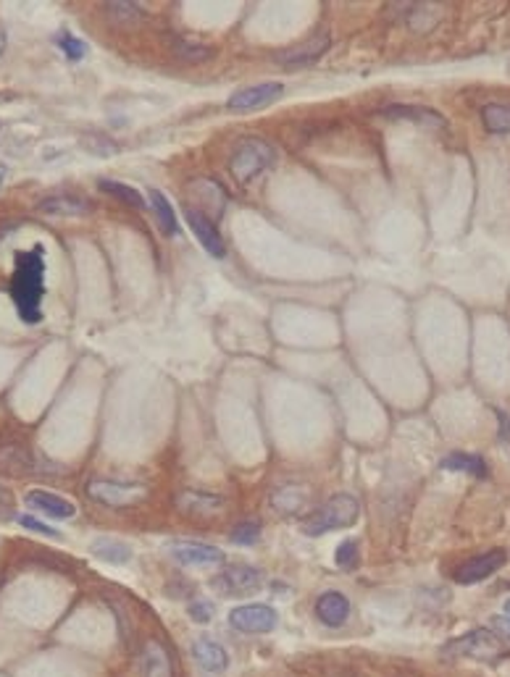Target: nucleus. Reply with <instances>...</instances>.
<instances>
[{
	"mask_svg": "<svg viewBox=\"0 0 510 677\" xmlns=\"http://www.w3.org/2000/svg\"><path fill=\"white\" fill-rule=\"evenodd\" d=\"M189 617H192V622L206 625V622L213 620V604L210 601H192L189 604Z\"/></svg>",
	"mask_w": 510,
	"mask_h": 677,
	"instance_id": "35",
	"label": "nucleus"
},
{
	"mask_svg": "<svg viewBox=\"0 0 510 677\" xmlns=\"http://www.w3.org/2000/svg\"><path fill=\"white\" fill-rule=\"evenodd\" d=\"M5 174H8V171H5V168H3V166H0V184H3V181H5Z\"/></svg>",
	"mask_w": 510,
	"mask_h": 677,
	"instance_id": "38",
	"label": "nucleus"
},
{
	"mask_svg": "<svg viewBox=\"0 0 510 677\" xmlns=\"http://www.w3.org/2000/svg\"><path fill=\"white\" fill-rule=\"evenodd\" d=\"M400 11V19L413 32H429L442 19L440 3H390Z\"/></svg>",
	"mask_w": 510,
	"mask_h": 677,
	"instance_id": "14",
	"label": "nucleus"
},
{
	"mask_svg": "<svg viewBox=\"0 0 510 677\" xmlns=\"http://www.w3.org/2000/svg\"><path fill=\"white\" fill-rule=\"evenodd\" d=\"M326 50H329V37H326V35H316V37L305 40L301 45L287 47V50L277 53V61L287 68L313 66V64L324 56Z\"/></svg>",
	"mask_w": 510,
	"mask_h": 677,
	"instance_id": "13",
	"label": "nucleus"
},
{
	"mask_svg": "<svg viewBox=\"0 0 510 677\" xmlns=\"http://www.w3.org/2000/svg\"><path fill=\"white\" fill-rule=\"evenodd\" d=\"M384 118H390V121H413L418 126H423V129H442L444 126V118H442L440 113L432 111V108H423V106H387L384 111H382Z\"/></svg>",
	"mask_w": 510,
	"mask_h": 677,
	"instance_id": "20",
	"label": "nucleus"
},
{
	"mask_svg": "<svg viewBox=\"0 0 510 677\" xmlns=\"http://www.w3.org/2000/svg\"><path fill=\"white\" fill-rule=\"evenodd\" d=\"M168 50L174 56H179L182 61H192V64H200L213 56V47L209 45H198V43H189V40H179V37H171L168 40Z\"/></svg>",
	"mask_w": 510,
	"mask_h": 677,
	"instance_id": "30",
	"label": "nucleus"
},
{
	"mask_svg": "<svg viewBox=\"0 0 510 677\" xmlns=\"http://www.w3.org/2000/svg\"><path fill=\"white\" fill-rule=\"evenodd\" d=\"M19 525H22V528H26V530H32V533L47 536V539H61V533H58L56 528H50V525L40 522V520L32 518V515H19Z\"/></svg>",
	"mask_w": 510,
	"mask_h": 677,
	"instance_id": "34",
	"label": "nucleus"
},
{
	"mask_svg": "<svg viewBox=\"0 0 510 677\" xmlns=\"http://www.w3.org/2000/svg\"><path fill=\"white\" fill-rule=\"evenodd\" d=\"M56 45L61 47V53L69 61H82L87 56V43H82L79 37H74L71 32H58L56 35Z\"/></svg>",
	"mask_w": 510,
	"mask_h": 677,
	"instance_id": "31",
	"label": "nucleus"
},
{
	"mask_svg": "<svg viewBox=\"0 0 510 677\" xmlns=\"http://www.w3.org/2000/svg\"><path fill=\"white\" fill-rule=\"evenodd\" d=\"M185 216L187 224L192 228V234L198 237V242L203 245V249L209 252L210 258L221 260V258L227 255V248H224V239H221L219 228L213 224V218H209L206 213H200V210H195V207H189V205H187Z\"/></svg>",
	"mask_w": 510,
	"mask_h": 677,
	"instance_id": "12",
	"label": "nucleus"
},
{
	"mask_svg": "<svg viewBox=\"0 0 510 677\" xmlns=\"http://www.w3.org/2000/svg\"><path fill=\"white\" fill-rule=\"evenodd\" d=\"M316 617L326 628H342L350 620V601L340 591H326L316 601Z\"/></svg>",
	"mask_w": 510,
	"mask_h": 677,
	"instance_id": "19",
	"label": "nucleus"
},
{
	"mask_svg": "<svg viewBox=\"0 0 510 677\" xmlns=\"http://www.w3.org/2000/svg\"><path fill=\"white\" fill-rule=\"evenodd\" d=\"M358 557H361V551H358V543H355V541H342L340 546H337L334 562H337V567H342V570H352V567L358 564Z\"/></svg>",
	"mask_w": 510,
	"mask_h": 677,
	"instance_id": "33",
	"label": "nucleus"
},
{
	"mask_svg": "<svg viewBox=\"0 0 510 677\" xmlns=\"http://www.w3.org/2000/svg\"><path fill=\"white\" fill-rule=\"evenodd\" d=\"M232 543H240V546H250L260 539V525L253 522V520H245V522H240V525H234L232 530Z\"/></svg>",
	"mask_w": 510,
	"mask_h": 677,
	"instance_id": "32",
	"label": "nucleus"
},
{
	"mask_svg": "<svg viewBox=\"0 0 510 677\" xmlns=\"http://www.w3.org/2000/svg\"><path fill=\"white\" fill-rule=\"evenodd\" d=\"M168 554L185 567H213L224 562V551L200 541H174L168 546Z\"/></svg>",
	"mask_w": 510,
	"mask_h": 677,
	"instance_id": "11",
	"label": "nucleus"
},
{
	"mask_svg": "<svg viewBox=\"0 0 510 677\" xmlns=\"http://www.w3.org/2000/svg\"><path fill=\"white\" fill-rule=\"evenodd\" d=\"M40 213L46 216H56V218H64V216H85L93 210V203L76 197V195H53V197H46L43 203L37 205Z\"/></svg>",
	"mask_w": 510,
	"mask_h": 677,
	"instance_id": "22",
	"label": "nucleus"
},
{
	"mask_svg": "<svg viewBox=\"0 0 510 677\" xmlns=\"http://www.w3.org/2000/svg\"><path fill=\"white\" fill-rule=\"evenodd\" d=\"M97 187H100V192L117 197L118 203L129 205V207H135V210H142V207H145V197L139 195L135 187H129V184H124V181L100 179L97 181Z\"/></svg>",
	"mask_w": 510,
	"mask_h": 677,
	"instance_id": "27",
	"label": "nucleus"
},
{
	"mask_svg": "<svg viewBox=\"0 0 510 677\" xmlns=\"http://www.w3.org/2000/svg\"><path fill=\"white\" fill-rule=\"evenodd\" d=\"M505 614H510V601H508V604H505Z\"/></svg>",
	"mask_w": 510,
	"mask_h": 677,
	"instance_id": "39",
	"label": "nucleus"
},
{
	"mask_svg": "<svg viewBox=\"0 0 510 677\" xmlns=\"http://www.w3.org/2000/svg\"><path fill=\"white\" fill-rule=\"evenodd\" d=\"M192 656H195L198 667H200L203 672H209V675H221V672L230 667V654H227V649H224L219 641H213V638H198V641L192 643Z\"/></svg>",
	"mask_w": 510,
	"mask_h": 677,
	"instance_id": "18",
	"label": "nucleus"
},
{
	"mask_svg": "<svg viewBox=\"0 0 510 677\" xmlns=\"http://www.w3.org/2000/svg\"><path fill=\"white\" fill-rule=\"evenodd\" d=\"M277 622V611L269 604H242L230 611V625L240 632H271Z\"/></svg>",
	"mask_w": 510,
	"mask_h": 677,
	"instance_id": "8",
	"label": "nucleus"
},
{
	"mask_svg": "<svg viewBox=\"0 0 510 677\" xmlns=\"http://www.w3.org/2000/svg\"><path fill=\"white\" fill-rule=\"evenodd\" d=\"M358 512H361V507H358L355 497L337 494L302 520V530H305V536H321L329 530L350 528L358 520Z\"/></svg>",
	"mask_w": 510,
	"mask_h": 677,
	"instance_id": "3",
	"label": "nucleus"
},
{
	"mask_svg": "<svg viewBox=\"0 0 510 677\" xmlns=\"http://www.w3.org/2000/svg\"><path fill=\"white\" fill-rule=\"evenodd\" d=\"M505 562H508V554L503 549H492V551H484V554H479V557H474V560L461 564L453 572V578L461 586H474V583H482V581L492 578Z\"/></svg>",
	"mask_w": 510,
	"mask_h": 677,
	"instance_id": "7",
	"label": "nucleus"
},
{
	"mask_svg": "<svg viewBox=\"0 0 510 677\" xmlns=\"http://www.w3.org/2000/svg\"><path fill=\"white\" fill-rule=\"evenodd\" d=\"M35 468L32 462V454L26 450V444H0V473H14V475H24L29 473Z\"/></svg>",
	"mask_w": 510,
	"mask_h": 677,
	"instance_id": "23",
	"label": "nucleus"
},
{
	"mask_svg": "<svg viewBox=\"0 0 510 677\" xmlns=\"http://www.w3.org/2000/svg\"><path fill=\"white\" fill-rule=\"evenodd\" d=\"M277 163V150L260 136H245L234 145L230 171L240 184H250Z\"/></svg>",
	"mask_w": 510,
	"mask_h": 677,
	"instance_id": "2",
	"label": "nucleus"
},
{
	"mask_svg": "<svg viewBox=\"0 0 510 677\" xmlns=\"http://www.w3.org/2000/svg\"><path fill=\"white\" fill-rule=\"evenodd\" d=\"M260 586H263L260 570L248 567V564L230 567V570H224L219 578H213V588L221 591L224 596H248V593H253V591H258Z\"/></svg>",
	"mask_w": 510,
	"mask_h": 677,
	"instance_id": "9",
	"label": "nucleus"
},
{
	"mask_svg": "<svg viewBox=\"0 0 510 677\" xmlns=\"http://www.w3.org/2000/svg\"><path fill=\"white\" fill-rule=\"evenodd\" d=\"M3 53H5V29L0 26V58H3Z\"/></svg>",
	"mask_w": 510,
	"mask_h": 677,
	"instance_id": "37",
	"label": "nucleus"
},
{
	"mask_svg": "<svg viewBox=\"0 0 510 677\" xmlns=\"http://www.w3.org/2000/svg\"><path fill=\"white\" fill-rule=\"evenodd\" d=\"M492 625L503 632L505 638H510V614H500V617H495V620H492Z\"/></svg>",
	"mask_w": 510,
	"mask_h": 677,
	"instance_id": "36",
	"label": "nucleus"
},
{
	"mask_svg": "<svg viewBox=\"0 0 510 677\" xmlns=\"http://www.w3.org/2000/svg\"><path fill=\"white\" fill-rule=\"evenodd\" d=\"M192 187H195V203L198 205H189V207L206 213L209 218L210 216H219V213L224 210V205H227V192L221 189L219 181L198 179Z\"/></svg>",
	"mask_w": 510,
	"mask_h": 677,
	"instance_id": "21",
	"label": "nucleus"
},
{
	"mask_svg": "<svg viewBox=\"0 0 510 677\" xmlns=\"http://www.w3.org/2000/svg\"><path fill=\"white\" fill-rule=\"evenodd\" d=\"M442 470H450V473H468L474 478H487V462L479 457V454H465V451H453L447 454L440 462Z\"/></svg>",
	"mask_w": 510,
	"mask_h": 677,
	"instance_id": "25",
	"label": "nucleus"
},
{
	"mask_svg": "<svg viewBox=\"0 0 510 677\" xmlns=\"http://www.w3.org/2000/svg\"><path fill=\"white\" fill-rule=\"evenodd\" d=\"M311 504V489L301 483H281L271 494V507L279 515H302Z\"/></svg>",
	"mask_w": 510,
	"mask_h": 677,
	"instance_id": "15",
	"label": "nucleus"
},
{
	"mask_svg": "<svg viewBox=\"0 0 510 677\" xmlns=\"http://www.w3.org/2000/svg\"><path fill=\"white\" fill-rule=\"evenodd\" d=\"M90 551H93L97 560H103V562H108V564H127L129 560H132V549H129L124 541H118V539H108V536L95 539L93 546H90Z\"/></svg>",
	"mask_w": 510,
	"mask_h": 677,
	"instance_id": "26",
	"label": "nucleus"
},
{
	"mask_svg": "<svg viewBox=\"0 0 510 677\" xmlns=\"http://www.w3.org/2000/svg\"><path fill=\"white\" fill-rule=\"evenodd\" d=\"M174 504L177 510L185 515V518H195V520H210L224 515L227 510V499L219 497V494H210V491H198V489H185L174 497Z\"/></svg>",
	"mask_w": 510,
	"mask_h": 677,
	"instance_id": "6",
	"label": "nucleus"
},
{
	"mask_svg": "<svg viewBox=\"0 0 510 677\" xmlns=\"http://www.w3.org/2000/svg\"><path fill=\"white\" fill-rule=\"evenodd\" d=\"M106 16L114 24H118V26H132V24H138L145 16V11L139 8V3L111 0V3H106Z\"/></svg>",
	"mask_w": 510,
	"mask_h": 677,
	"instance_id": "29",
	"label": "nucleus"
},
{
	"mask_svg": "<svg viewBox=\"0 0 510 677\" xmlns=\"http://www.w3.org/2000/svg\"><path fill=\"white\" fill-rule=\"evenodd\" d=\"M482 124L489 135H510V106L487 103L482 108Z\"/></svg>",
	"mask_w": 510,
	"mask_h": 677,
	"instance_id": "28",
	"label": "nucleus"
},
{
	"mask_svg": "<svg viewBox=\"0 0 510 677\" xmlns=\"http://www.w3.org/2000/svg\"><path fill=\"white\" fill-rule=\"evenodd\" d=\"M43 297H46V255L43 248L16 252V266L11 276V299L24 323L35 326L43 320Z\"/></svg>",
	"mask_w": 510,
	"mask_h": 677,
	"instance_id": "1",
	"label": "nucleus"
},
{
	"mask_svg": "<svg viewBox=\"0 0 510 677\" xmlns=\"http://www.w3.org/2000/svg\"><path fill=\"white\" fill-rule=\"evenodd\" d=\"M148 200H150V210L156 213V224L163 231V237H179V221H177V213L171 203L166 200L161 189H150L148 192Z\"/></svg>",
	"mask_w": 510,
	"mask_h": 677,
	"instance_id": "24",
	"label": "nucleus"
},
{
	"mask_svg": "<svg viewBox=\"0 0 510 677\" xmlns=\"http://www.w3.org/2000/svg\"><path fill=\"white\" fill-rule=\"evenodd\" d=\"M26 504H29L35 512L46 515V518L69 520L76 515V504H74V501L58 497V494H53V491H46V489L29 491V494H26Z\"/></svg>",
	"mask_w": 510,
	"mask_h": 677,
	"instance_id": "16",
	"label": "nucleus"
},
{
	"mask_svg": "<svg viewBox=\"0 0 510 677\" xmlns=\"http://www.w3.org/2000/svg\"><path fill=\"white\" fill-rule=\"evenodd\" d=\"M87 494L103 507H135L150 497V489L145 483H127V480H108V478H95L87 483Z\"/></svg>",
	"mask_w": 510,
	"mask_h": 677,
	"instance_id": "4",
	"label": "nucleus"
},
{
	"mask_svg": "<svg viewBox=\"0 0 510 677\" xmlns=\"http://www.w3.org/2000/svg\"><path fill=\"white\" fill-rule=\"evenodd\" d=\"M444 656L455 659V656H468V659H497L505 654V646L497 635H492L489 631H471L450 641L444 646Z\"/></svg>",
	"mask_w": 510,
	"mask_h": 677,
	"instance_id": "5",
	"label": "nucleus"
},
{
	"mask_svg": "<svg viewBox=\"0 0 510 677\" xmlns=\"http://www.w3.org/2000/svg\"><path fill=\"white\" fill-rule=\"evenodd\" d=\"M284 95V87L279 82H260V85H253V87H242L237 90L227 100V108L230 111H258V108H266L271 103H277L279 97Z\"/></svg>",
	"mask_w": 510,
	"mask_h": 677,
	"instance_id": "10",
	"label": "nucleus"
},
{
	"mask_svg": "<svg viewBox=\"0 0 510 677\" xmlns=\"http://www.w3.org/2000/svg\"><path fill=\"white\" fill-rule=\"evenodd\" d=\"M139 672L142 677H174L171 659L158 638H148L139 649Z\"/></svg>",
	"mask_w": 510,
	"mask_h": 677,
	"instance_id": "17",
	"label": "nucleus"
}]
</instances>
